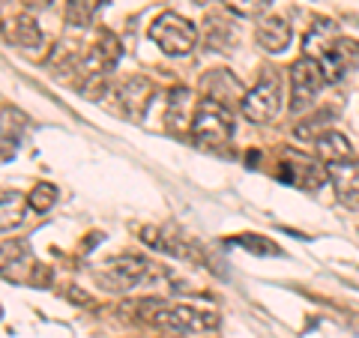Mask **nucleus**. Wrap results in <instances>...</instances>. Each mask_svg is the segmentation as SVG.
I'll return each mask as SVG.
<instances>
[{"mask_svg": "<svg viewBox=\"0 0 359 338\" xmlns=\"http://www.w3.org/2000/svg\"><path fill=\"white\" fill-rule=\"evenodd\" d=\"M51 0H27V6H48Z\"/></svg>", "mask_w": 359, "mask_h": 338, "instance_id": "obj_23", "label": "nucleus"}, {"mask_svg": "<svg viewBox=\"0 0 359 338\" xmlns=\"http://www.w3.org/2000/svg\"><path fill=\"white\" fill-rule=\"evenodd\" d=\"M327 174H330V183L339 195V204L347 210H356L359 207V162H335L327 165Z\"/></svg>", "mask_w": 359, "mask_h": 338, "instance_id": "obj_12", "label": "nucleus"}, {"mask_svg": "<svg viewBox=\"0 0 359 338\" xmlns=\"http://www.w3.org/2000/svg\"><path fill=\"white\" fill-rule=\"evenodd\" d=\"M278 177L285 180L290 186H299L306 191H318L323 186V180L330 174L320 168V162L309 159V156L302 153H285V159L278 162Z\"/></svg>", "mask_w": 359, "mask_h": 338, "instance_id": "obj_7", "label": "nucleus"}, {"mask_svg": "<svg viewBox=\"0 0 359 338\" xmlns=\"http://www.w3.org/2000/svg\"><path fill=\"white\" fill-rule=\"evenodd\" d=\"M314 153H318L320 162L335 165V162H353V144L344 138L341 132H323L318 141H314Z\"/></svg>", "mask_w": 359, "mask_h": 338, "instance_id": "obj_16", "label": "nucleus"}, {"mask_svg": "<svg viewBox=\"0 0 359 338\" xmlns=\"http://www.w3.org/2000/svg\"><path fill=\"white\" fill-rule=\"evenodd\" d=\"M120 54H123L120 39H117L111 30H102V33L96 36L93 48H90V51L84 54V69H87V78H93V75H105V78H108V72L117 66Z\"/></svg>", "mask_w": 359, "mask_h": 338, "instance_id": "obj_11", "label": "nucleus"}, {"mask_svg": "<svg viewBox=\"0 0 359 338\" xmlns=\"http://www.w3.org/2000/svg\"><path fill=\"white\" fill-rule=\"evenodd\" d=\"M25 207H30L27 204V198L25 195H18V191H4V231H9V228H15V224H21V216H25Z\"/></svg>", "mask_w": 359, "mask_h": 338, "instance_id": "obj_19", "label": "nucleus"}, {"mask_svg": "<svg viewBox=\"0 0 359 338\" xmlns=\"http://www.w3.org/2000/svg\"><path fill=\"white\" fill-rule=\"evenodd\" d=\"M102 4L105 0H69V4H66V25L69 27H87Z\"/></svg>", "mask_w": 359, "mask_h": 338, "instance_id": "obj_18", "label": "nucleus"}, {"mask_svg": "<svg viewBox=\"0 0 359 338\" xmlns=\"http://www.w3.org/2000/svg\"><path fill=\"white\" fill-rule=\"evenodd\" d=\"M233 135V120L231 108H224L219 102H198L195 120H192V138L198 147H224Z\"/></svg>", "mask_w": 359, "mask_h": 338, "instance_id": "obj_3", "label": "nucleus"}, {"mask_svg": "<svg viewBox=\"0 0 359 338\" xmlns=\"http://www.w3.org/2000/svg\"><path fill=\"white\" fill-rule=\"evenodd\" d=\"M201 90L210 102H219L224 108H233V105H243L245 99V87L233 78V72L228 69H212L201 78Z\"/></svg>", "mask_w": 359, "mask_h": 338, "instance_id": "obj_9", "label": "nucleus"}, {"mask_svg": "<svg viewBox=\"0 0 359 338\" xmlns=\"http://www.w3.org/2000/svg\"><path fill=\"white\" fill-rule=\"evenodd\" d=\"M153 96H156V84L150 81V78H144V75H129L126 81L117 87L120 108L126 111L132 120H141L144 114H147Z\"/></svg>", "mask_w": 359, "mask_h": 338, "instance_id": "obj_10", "label": "nucleus"}, {"mask_svg": "<svg viewBox=\"0 0 359 338\" xmlns=\"http://www.w3.org/2000/svg\"><path fill=\"white\" fill-rule=\"evenodd\" d=\"M327 84V75H323V66L311 58H299L290 66V111L302 114L314 96L320 93V87Z\"/></svg>", "mask_w": 359, "mask_h": 338, "instance_id": "obj_5", "label": "nucleus"}, {"mask_svg": "<svg viewBox=\"0 0 359 338\" xmlns=\"http://www.w3.org/2000/svg\"><path fill=\"white\" fill-rule=\"evenodd\" d=\"M255 39H257V45H261L264 51L278 54V51H285L287 45H290V27H287V21H285V18L266 15V18L257 21Z\"/></svg>", "mask_w": 359, "mask_h": 338, "instance_id": "obj_14", "label": "nucleus"}, {"mask_svg": "<svg viewBox=\"0 0 359 338\" xmlns=\"http://www.w3.org/2000/svg\"><path fill=\"white\" fill-rule=\"evenodd\" d=\"M224 6L231 9V13H237L243 18H257L264 15L269 6H273V0H222Z\"/></svg>", "mask_w": 359, "mask_h": 338, "instance_id": "obj_21", "label": "nucleus"}, {"mask_svg": "<svg viewBox=\"0 0 359 338\" xmlns=\"http://www.w3.org/2000/svg\"><path fill=\"white\" fill-rule=\"evenodd\" d=\"M195 111L198 105L192 102V93L186 87H174L168 93V111H165V123L171 132H183L186 126L192 129V120H195Z\"/></svg>", "mask_w": 359, "mask_h": 338, "instance_id": "obj_13", "label": "nucleus"}, {"mask_svg": "<svg viewBox=\"0 0 359 338\" xmlns=\"http://www.w3.org/2000/svg\"><path fill=\"white\" fill-rule=\"evenodd\" d=\"M57 186H51V183H36L33 186V191L27 195V204L33 212H48L54 204H57Z\"/></svg>", "mask_w": 359, "mask_h": 338, "instance_id": "obj_20", "label": "nucleus"}, {"mask_svg": "<svg viewBox=\"0 0 359 338\" xmlns=\"http://www.w3.org/2000/svg\"><path fill=\"white\" fill-rule=\"evenodd\" d=\"M233 245H243V249H249V252H255V255H278V245L276 243H269L266 240V236H249V234H245V236H233V240H231Z\"/></svg>", "mask_w": 359, "mask_h": 338, "instance_id": "obj_22", "label": "nucleus"}, {"mask_svg": "<svg viewBox=\"0 0 359 338\" xmlns=\"http://www.w3.org/2000/svg\"><path fill=\"white\" fill-rule=\"evenodd\" d=\"M141 236H144V243H147L150 249H156V252H165L171 257H183V261H195L198 257L192 245L180 240L171 228H144Z\"/></svg>", "mask_w": 359, "mask_h": 338, "instance_id": "obj_15", "label": "nucleus"}, {"mask_svg": "<svg viewBox=\"0 0 359 338\" xmlns=\"http://www.w3.org/2000/svg\"><path fill=\"white\" fill-rule=\"evenodd\" d=\"M150 39L159 45L162 54L168 58H186L198 42V30L192 27V21L177 15V13H162L153 21L150 27Z\"/></svg>", "mask_w": 359, "mask_h": 338, "instance_id": "obj_4", "label": "nucleus"}, {"mask_svg": "<svg viewBox=\"0 0 359 338\" xmlns=\"http://www.w3.org/2000/svg\"><path fill=\"white\" fill-rule=\"evenodd\" d=\"M243 117L249 123H269L282 111V81L278 78H264L255 90H249L243 99Z\"/></svg>", "mask_w": 359, "mask_h": 338, "instance_id": "obj_6", "label": "nucleus"}, {"mask_svg": "<svg viewBox=\"0 0 359 338\" xmlns=\"http://www.w3.org/2000/svg\"><path fill=\"white\" fill-rule=\"evenodd\" d=\"M6 39L18 45V48H27V51H36L42 45V30L36 25V18L30 15H18L13 21H6Z\"/></svg>", "mask_w": 359, "mask_h": 338, "instance_id": "obj_17", "label": "nucleus"}, {"mask_svg": "<svg viewBox=\"0 0 359 338\" xmlns=\"http://www.w3.org/2000/svg\"><path fill=\"white\" fill-rule=\"evenodd\" d=\"M153 273V266L138 255H120L114 261H108L102 269V281H108V288L114 290H132L138 288L141 281H147V276Z\"/></svg>", "mask_w": 359, "mask_h": 338, "instance_id": "obj_8", "label": "nucleus"}, {"mask_svg": "<svg viewBox=\"0 0 359 338\" xmlns=\"http://www.w3.org/2000/svg\"><path fill=\"white\" fill-rule=\"evenodd\" d=\"M306 58L318 60L323 66L327 81L335 84L359 66V42L341 36L332 21H320L306 36Z\"/></svg>", "mask_w": 359, "mask_h": 338, "instance_id": "obj_1", "label": "nucleus"}, {"mask_svg": "<svg viewBox=\"0 0 359 338\" xmlns=\"http://www.w3.org/2000/svg\"><path fill=\"white\" fill-rule=\"evenodd\" d=\"M147 309V320L162 326V330H171L180 335H204L219 330V314L216 311H204V309H195V306H165L159 299H144L141 302Z\"/></svg>", "mask_w": 359, "mask_h": 338, "instance_id": "obj_2", "label": "nucleus"}]
</instances>
